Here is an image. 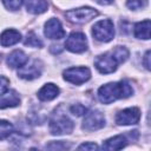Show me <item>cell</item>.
Instances as JSON below:
<instances>
[{
    "label": "cell",
    "mask_w": 151,
    "mask_h": 151,
    "mask_svg": "<svg viewBox=\"0 0 151 151\" xmlns=\"http://www.w3.org/2000/svg\"><path fill=\"white\" fill-rule=\"evenodd\" d=\"M127 58L129 50L124 46H116L113 50L98 55L94 60V66L100 73L107 74L114 72L118 65L124 63Z\"/></svg>",
    "instance_id": "obj_1"
},
{
    "label": "cell",
    "mask_w": 151,
    "mask_h": 151,
    "mask_svg": "<svg viewBox=\"0 0 151 151\" xmlns=\"http://www.w3.org/2000/svg\"><path fill=\"white\" fill-rule=\"evenodd\" d=\"M8 85H9V80L6 77L0 76V96H2L5 92L8 91Z\"/></svg>",
    "instance_id": "obj_25"
},
{
    "label": "cell",
    "mask_w": 151,
    "mask_h": 151,
    "mask_svg": "<svg viewBox=\"0 0 151 151\" xmlns=\"http://www.w3.org/2000/svg\"><path fill=\"white\" fill-rule=\"evenodd\" d=\"M20 40H21L20 32L17 31V29H12V28L4 31L1 33V35H0V45L4 46V47H8V46H12V45H15Z\"/></svg>",
    "instance_id": "obj_12"
},
{
    "label": "cell",
    "mask_w": 151,
    "mask_h": 151,
    "mask_svg": "<svg viewBox=\"0 0 151 151\" xmlns=\"http://www.w3.org/2000/svg\"><path fill=\"white\" fill-rule=\"evenodd\" d=\"M143 64L144 66L146 67V70H150V51H146L145 55H144V59H143Z\"/></svg>",
    "instance_id": "obj_27"
},
{
    "label": "cell",
    "mask_w": 151,
    "mask_h": 151,
    "mask_svg": "<svg viewBox=\"0 0 151 151\" xmlns=\"http://www.w3.org/2000/svg\"><path fill=\"white\" fill-rule=\"evenodd\" d=\"M150 27H151V22L149 19L136 24L133 28L134 37L138 39H145V40L150 39Z\"/></svg>",
    "instance_id": "obj_17"
},
{
    "label": "cell",
    "mask_w": 151,
    "mask_h": 151,
    "mask_svg": "<svg viewBox=\"0 0 151 151\" xmlns=\"http://www.w3.org/2000/svg\"><path fill=\"white\" fill-rule=\"evenodd\" d=\"M65 47L73 53H83L87 50L86 35L81 32H72L66 39Z\"/></svg>",
    "instance_id": "obj_6"
},
{
    "label": "cell",
    "mask_w": 151,
    "mask_h": 151,
    "mask_svg": "<svg viewBox=\"0 0 151 151\" xmlns=\"http://www.w3.org/2000/svg\"><path fill=\"white\" fill-rule=\"evenodd\" d=\"M48 4L46 0H26V8L29 13L41 14L47 11Z\"/></svg>",
    "instance_id": "obj_18"
},
{
    "label": "cell",
    "mask_w": 151,
    "mask_h": 151,
    "mask_svg": "<svg viewBox=\"0 0 151 151\" xmlns=\"http://www.w3.org/2000/svg\"><path fill=\"white\" fill-rule=\"evenodd\" d=\"M13 125L7 122V120H2L0 119V140L6 139L7 137H9L13 133Z\"/></svg>",
    "instance_id": "obj_19"
},
{
    "label": "cell",
    "mask_w": 151,
    "mask_h": 151,
    "mask_svg": "<svg viewBox=\"0 0 151 151\" xmlns=\"http://www.w3.org/2000/svg\"><path fill=\"white\" fill-rule=\"evenodd\" d=\"M19 104H20V97L14 90H9L5 92L2 96H0V109L14 107L18 106Z\"/></svg>",
    "instance_id": "obj_15"
},
{
    "label": "cell",
    "mask_w": 151,
    "mask_h": 151,
    "mask_svg": "<svg viewBox=\"0 0 151 151\" xmlns=\"http://www.w3.org/2000/svg\"><path fill=\"white\" fill-rule=\"evenodd\" d=\"M64 79L71 84L80 85L87 81L91 77V72L87 67H71L64 71Z\"/></svg>",
    "instance_id": "obj_7"
},
{
    "label": "cell",
    "mask_w": 151,
    "mask_h": 151,
    "mask_svg": "<svg viewBox=\"0 0 151 151\" xmlns=\"http://www.w3.org/2000/svg\"><path fill=\"white\" fill-rule=\"evenodd\" d=\"M59 94V87L52 83L45 84L39 91H38V98L41 101H50L57 98Z\"/></svg>",
    "instance_id": "obj_14"
},
{
    "label": "cell",
    "mask_w": 151,
    "mask_h": 151,
    "mask_svg": "<svg viewBox=\"0 0 151 151\" xmlns=\"http://www.w3.org/2000/svg\"><path fill=\"white\" fill-rule=\"evenodd\" d=\"M140 119V111L138 107H129L122 110L116 116V123L118 125H133Z\"/></svg>",
    "instance_id": "obj_9"
},
{
    "label": "cell",
    "mask_w": 151,
    "mask_h": 151,
    "mask_svg": "<svg viewBox=\"0 0 151 151\" xmlns=\"http://www.w3.org/2000/svg\"><path fill=\"white\" fill-rule=\"evenodd\" d=\"M70 147V145L68 144H66V143H64L63 140H60V142H52L51 144H48V145H46V149H57V150H65V149H68Z\"/></svg>",
    "instance_id": "obj_24"
},
{
    "label": "cell",
    "mask_w": 151,
    "mask_h": 151,
    "mask_svg": "<svg viewBox=\"0 0 151 151\" xmlns=\"http://www.w3.org/2000/svg\"><path fill=\"white\" fill-rule=\"evenodd\" d=\"M92 35L96 40L109 42L114 37V26L110 19H104L96 22L92 27Z\"/></svg>",
    "instance_id": "obj_4"
},
{
    "label": "cell",
    "mask_w": 151,
    "mask_h": 151,
    "mask_svg": "<svg viewBox=\"0 0 151 151\" xmlns=\"http://www.w3.org/2000/svg\"><path fill=\"white\" fill-rule=\"evenodd\" d=\"M24 44H25L26 46H31V47H41V46H42V41L40 40V38H39L34 32L27 33Z\"/></svg>",
    "instance_id": "obj_20"
},
{
    "label": "cell",
    "mask_w": 151,
    "mask_h": 151,
    "mask_svg": "<svg viewBox=\"0 0 151 151\" xmlns=\"http://www.w3.org/2000/svg\"><path fill=\"white\" fill-rule=\"evenodd\" d=\"M105 125V117L98 110H92L85 113V118L83 120V129L86 131H96Z\"/></svg>",
    "instance_id": "obj_8"
},
{
    "label": "cell",
    "mask_w": 151,
    "mask_h": 151,
    "mask_svg": "<svg viewBox=\"0 0 151 151\" xmlns=\"http://www.w3.org/2000/svg\"><path fill=\"white\" fill-rule=\"evenodd\" d=\"M2 4L5 5V7L9 11H17L21 7L24 0H1Z\"/></svg>",
    "instance_id": "obj_22"
},
{
    "label": "cell",
    "mask_w": 151,
    "mask_h": 151,
    "mask_svg": "<svg viewBox=\"0 0 151 151\" xmlns=\"http://www.w3.org/2000/svg\"><path fill=\"white\" fill-rule=\"evenodd\" d=\"M133 93V88L126 81L109 83L99 87L98 99L103 104H111L117 99H124Z\"/></svg>",
    "instance_id": "obj_2"
},
{
    "label": "cell",
    "mask_w": 151,
    "mask_h": 151,
    "mask_svg": "<svg viewBox=\"0 0 151 151\" xmlns=\"http://www.w3.org/2000/svg\"><path fill=\"white\" fill-rule=\"evenodd\" d=\"M28 61V57L21 50H15L7 57V65L12 68H20Z\"/></svg>",
    "instance_id": "obj_13"
},
{
    "label": "cell",
    "mask_w": 151,
    "mask_h": 151,
    "mask_svg": "<svg viewBox=\"0 0 151 151\" xmlns=\"http://www.w3.org/2000/svg\"><path fill=\"white\" fill-rule=\"evenodd\" d=\"M45 35L48 39H61L66 35V32L64 31L61 22L55 19V18H51L50 20H47L45 22Z\"/></svg>",
    "instance_id": "obj_11"
},
{
    "label": "cell",
    "mask_w": 151,
    "mask_h": 151,
    "mask_svg": "<svg viewBox=\"0 0 151 151\" xmlns=\"http://www.w3.org/2000/svg\"><path fill=\"white\" fill-rule=\"evenodd\" d=\"M126 144H127L126 138L122 134H118V136L111 137L107 140H105L103 143L101 149H104V150H120V149L125 147Z\"/></svg>",
    "instance_id": "obj_16"
},
{
    "label": "cell",
    "mask_w": 151,
    "mask_h": 151,
    "mask_svg": "<svg viewBox=\"0 0 151 151\" xmlns=\"http://www.w3.org/2000/svg\"><path fill=\"white\" fill-rule=\"evenodd\" d=\"M147 5V0H127L126 1V6L130 9H142L144 7H146Z\"/></svg>",
    "instance_id": "obj_21"
},
{
    "label": "cell",
    "mask_w": 151,
    "mask_h": 151,
    "mask_svg": "<svg viewBox=\"0 0 151 151\" xmlns=\"http://www.w3.org/2000/svg\"><path fill=\"white\" fill-rule=\"evenodd\" d=\"M93 1H96L99 5H110L113 2V0H93Z\"/></svg>",
    "instance_id": "obj_28"
},
{
    "label": "cell",
    "mask_w": 151,
    "mask_h": 151,
    "mask_svg": "<svg viewBox=\"0 0 151 151\" xmlns=\"http://www.w3.org/2000/svg\"><path fill=\"white\" fill-rule=\"evenodd\" d=\"M65 15H66L67 20L71 22L84 24V22H87V21L92 20L93 18H96L98 15V12L92 7H80V8L67 11L65 13Z\"/></svg>",
    "instance_id": "obj_5"
},
{
    "label": "cell",
    "mask_w": 151,
    "mask_h": 151,
    "mask_svg": "<svg viewBox=\"0 0 151 151\" xmlns=\"http://www.w3.org/2000/svg\"><path fill=\"white\" fill-rule=\"evenodd\" d=\"M42 71L41 63L39 60H33L31 64H25L21 66L18 71V76L25 80H33L35 78H39Z\"/></svg>",
    "instance_id": "obj_10"
},
{
    "label": "cell",
    "mask_w": 151,
    "mask_h": 151,
    "mask_svg": "<svg viewBox=\"0 0 151 151\" xmlns=\"http://www.w3.org/2000/svg\"><path fill=\"white\" fill-rule=\"evenodd\" d=\"M70 111H71L72 114L79 117V116L85 114V113L87 112V109H86L84 105H81V104H74V105H72V106L70 107Z\"/></svg>",
    "instance_id": "obj_23"
},
{
    "label": "cell",
    "mask_w": 151,
    "mask_h": 151,
    "mask_svg": "<svg viewBox=\"0 0 151 151\" xmlns=\"http://www.w3.org/2000/svg\"><path fill=\"white\" fill-rule=\"evenodd\" d=\"M73 130V122L63 112L57 111L50 119V132L53 136L68 134Z\"/></svg>",
    "instance_id": "obj_3"
},
{
    "label": "cell",
    "mask_w": 151,
    "mask_h": 151,
    "mask_svg": "<svg viewBox=\"0 0 151 151\" xmlns=\"http://www.w3.org/2000/svg\"><path fill=\"white\" fill-rule=\"evenodd\" d=\"M79 150H98L99 146L96 144V143H92V142H87V143H84L81 145L78 146Z\"/></svg>",
    "instance_id": "obj_26"
}]
</instances>
